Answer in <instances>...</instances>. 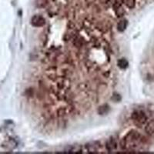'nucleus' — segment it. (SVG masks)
I'll return each instance as SVG.
<instances>
[{"mask_svg":"<svg viewBox=\"0 0 154 154\" xmlns=\"http://www.w3.org/2000/svg\"><path fill=\"white\" fill-rule=\"evenodd\" d=\"M131 119L132 122L139 126L144 125L147 121V117L145 112L142 110H135L134 112H132Z\"/></svg>","mask_w":154,"mask_h":154,"instance_id":"f257e3e1","label":"nucleus"},{"mask_svg":"<svg viewBox=\"0 0 154 154\" xmlns=\"http://www.w3.org/2000/svg\"><path fill=\"white\" fill-rule=\"evenodd\" d=\"M31 24L35 27H42L46 24V19L42 15H35L31 19Z\"/></svg>","mask_w":154,"mask_h":154,"instance_id":"f03ea898","label":"nucleus"},{"mask_svg":"<svg viewBox=\"0 0 154 154\" xmlns=\"http://www.w3.org/2000/svg\"><path fill=\"white\" fill-rule=\"evenodd\" d=\"M118 144H117V141L115 140V139L111 138L106 142V147L108 151H112V150H117Z\"/></svg>","mask_w":154,"mask_h":154,"instance_id":"7ed1b4c3","label":"nucleus"},{"mask_svg":"<svg viewBox=\"0 0 154 154\" xmlns=\"http://www.w3.org/2000/svg\"><path fill=\"white\" fill-rule=\"evenodd\" d=\"M128 22L126 20H121L120 22H119V23L117 24V29L119 32H123L125 31V29L127 27Z\"/></svg>","mask_w":154,"mask_h":154,"instance_id":"20e7f679","label":"nucleus"},{"mask_svg":"<svg viewBox=\"0 0 154 154\" xmlns=\"http://www.w3.org/2000/svg\"><path fill=\"white\" fill-rule=\"evenodd\" d=\"M146 132L148 134L154 135V120L150 122L146 126Z\"/></svg>","mask_w":154,"mask_h":154,"instance_id":"39448f33","label":"nucleus"},{"mask_svg":"<svg viewBox=\"0 0 154 154\" xmlns=\"http://www.w3.org/2000/svg\"><path fill=\"white\" fill-rule=\"evenodd\" d=\"M122 3H123L129 9H132L136 5V0H122Z\"/></svg>","mask_w":154,"mask_h":154,"instance_id":"423d86ee","label":"nucleus"},{"mask_svg":"<svg viewBox=\"0 0 154 154\" xmlns=\"http://www.w3.org/2000/svg\"><path fill=\"white\" fill-rule=\"evenodd\" d=\"M86 147L87 149L89 152L90 153H94L96 152L97 150H98V146L97 145H96V143H89V144H86Z\"/></svg>","mask_w":154,"mask_h":154,"instance_id":"0eeeda50","label":"nucleus"},{"mask_svg":"<svg viewBox=\"0 0 154 154\" xmlns=\"http://www.w3.org/2000/svg\"><path fill=\"white\" fill-rule=\"evenodd\" d=\"M117 65H118V66H119V68L124 69L127 68L129 63H128L127 60H126V59H124V58H123V59H120V60H118V62H117Z\"/></svg>","mask_w":154,"mask_h":154,"instance_id":"6e6552de","label":"nucleus"},{"mask_svg":"<svg viewBox=\"0 0 154 154\" xmlns=\"http://www.w3.org/2000/svg\"><path fill=\"white\" fill-rule=\"evenodd\" d=\"M110 111V106L105 104V105H103L100 107L99 108V110H98V112H99V114L101 115H105L106 113H108Z\"/></svg>","mask_w":154,"mask_h":154,"instance_id":"1a4fd4ad","label":"nucleus"},{"mask_svg":"<svg viewBox=\"0 0 154 154\" xmlns=\"http://www.w3.org/2000/svg\"><path fill=\"white\" fill-rule=\"evenodd\" d=\"M48 4V0H36V6L40 8L45 7Z\"/></svg>","mask_w":154,"mask_h":154,"instance_id":"9d476101","label":"nucleus"},{"mask_svg":"<svg viewBox=\"0 0 154 154\" xmlns=\"http://www.w3.org/2000/svg\"><path fill=\"white\" fill-rule=\"evenodd\" d=\"M112 99L113 100V101H115V102H119V101H120V99H121V98H120V96H119V95L114 94L113 96H112Z\"/></svg>","mask_w":154,"mask_h":154,"instance_id":"9b49d317","label":"nucleus"}]
</instances>
